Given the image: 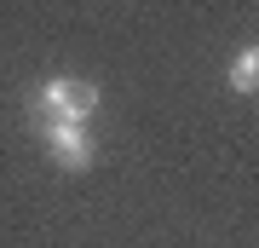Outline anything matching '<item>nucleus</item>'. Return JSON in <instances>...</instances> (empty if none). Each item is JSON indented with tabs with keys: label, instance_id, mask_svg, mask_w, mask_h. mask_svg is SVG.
<instances>
[{
	"label": "nucleus",
	"instance_id": "nucleus-1",
	"mask_svg": "<svg viewBox=\"0 0 259 248\" xmlns=\"http://www.w3.org/2000/svg\"><path fill=\"white\" fill-rule=\"evenodd\" d=\"M40 110L58 116V121H87L98 110V87L93 81H64V75H52L47 87H40Z\"/></svg>",
	"mask_w": 259,
	"mask_h": 248
},
{
	"label": "nucleus",
	"instance_id": "nucleus-2",
	"mask_svg": "<svg viewBox=\"0 0 259 248\" xmlns=\"http://www.w3.org/2000/svg\"><path fill=\"white\" fill-rule=\"evenodd\" d=\"M40 133H47V150H52V162H58V167L81 173V167L93 162V138H87L81 121H58V116H47V121H40Z\"/></svg>",
	"mask_w": 259,
	"mask_h": 248
},
{
	"label": "nucleus",
	"instance_id": "nucleus-3",
	"mask_svg": "<svg viewBox=\"0 0 259 248\" xmlns=\"http://www.w3.org/2000/svg\"><path fill=\"white\" fill-rule=\"evenodd\" d=\"M253 87H259V52H253V46H242V52L231 58V92L248 98Z\"/></svg>",
	"mask_w": 259,
	"mask_h": 248
}]
</instances>
